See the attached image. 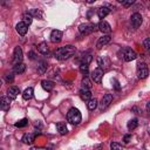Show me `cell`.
<instances>
[{
    "label": "cell",
    "mask_w": 150,
    "mask_h": 150,
    "mask_svg": "<svg viewBox=\"0 0 150 150\" xmlns=\"http://www.w3.org/2000/svg\"><path fill=\"white\" fill-rule=\"evenodd\" d=\"M91 60H93V56L91 55H84V56H82V60H81V63H90L91 62Z\"/></svg>",
    "instance_id": "1f68e13d"
},
{
    "label": "cell",
    "mask_w": 150,
    "mask_h": 150,
    "mask_svg": "<svg viewBox=\"0 0 150 150\" xmlns=\"http://www.w3.org/2000/svg\"><path fill=\"white\" fill-rule=\"evenodd\" d=\"M46 70H47V63H46L45 61H41V62L39 63V66H38V71H39L40 74H43Z\"/></svg>",
    "instance_id": "83f0119b"
},
{
    "label": "cell",
    "mask_w": 150,
    "mask_h": 150,
    "mask_svg": "<svg viewBox=\"0 0 150 150\" xmlns=\"http://www.w3.org/2000/svg\"><path fill=\"white\" fill-rule=\"evenodd\" d=\"M110 40H111V36H110V35H103L102 38L98 39V41H97V43H96V48H97V49H101L103 46L108 45V43L110 42Z\"/></svg>",
    "instance_id": "7c38bea8"
},
{
    "label": "cell",
    "mask_w": 150,
    "mask_h": 150,
    "mask_svg": "<svg viewBox=\"0 0 150 150\" xmlns=\"http://www.w3.org/2000/svg\"><path fill=\"white\" fill-rule=\"evenodd\" d=\"M67 121L71 124H75V125L80 124L82 121V116H81L80 110L76 108H70L67 112Z\"/></svg>",
    "instance_id": "7a4b0ae2"
},
{
    "label": "cell",
    "mask_w": 150,
    "mask_h": 150,
    "mask_svg": "<svg viewBox=\"0 0 150 150\" xmlns=\"http://www.w3.org/2000/svg\"><path fill=\"white\" fill-rule=\"evenodd\" d=\"M149 75V69H148V66L146 63L142 62V63H138L137 64V76L138 79H146Z\"/></svg>",
    "instance_id": "277c9868"
},
{
    "label": "cell",
    "mask_w": 150,
    "mask_h": 150,
    "mask_svg": "<svg viewBox=\"0 0 150 150\" xmlns=\"http://www.w3.org/2000/svg\"><path fill=\"white\" fill-rule=\"evenodd\" d=\"M29 14L33 16V18H38V19H42V12L40 9H36V8H33L29 11Z\"/></svg>",
    "instance_id": "484cf974"
},
{
    "label": "cell",
    "mask_w": 150,
    "mask_h": 150,
    "mask_svg": "<svg viewBox=\"0 0 150 150\" xmlns=\"http://www.w3.org/2000/svg\"><path fill=\"white\" fill-rule=\"evenodd\" d=\"M80 96L83 101H88L89 98H91V91L89 89H81L80 90Z\"/></svg>",
    "instance_id": "d6986e66"
},
{
    "label": "cell",
    "mask_w": 150,
    "mask_h": 150,
    "mask_svg": "<svg viewBox=\"0 0 150 150\" xmlns=\"http://www.w3.org/2000/svg\"><path fill=\"white\" fill-rule=\"evenodd\" d=\"M38 50H39L41 54L46 55V54L48 53V47H47V43H46V42H41V43H39V45H38Z\"/></svg>",
    "instance_id": "cb8c5ba5"
},
{
    "label": "cell",
    "mask_w": 150,
    "mask_h": 150,
    "mask_svg": "<svg viewBox=\"0 0 150 150\" xmlns=\"http://www.w3.org/2000/svg\"><path fill=\"white\" fill-rule=\"evenodd\" d=\"M1 86H2V81L0 80V88H1Z\"/></svg>",
    "instance_id": "60d3db41"
},
{
    "label": "cell",
    "mask_w": 150,
    "mask_h": 150,
    "mask_svg": "<svg viewBox=\"0 0 150 150\" xmlns=\"http://www.w3.org/2000/svg\"><path fill=\"white\" fill-rule=\"evenodd\" d=\"M102 76H103V70H102L100 67L96 68V69L91 73V79H93V81L96 82V83H101V81H102Z\"/></svg>",
    "instance_id": "9c48e42d"
},
{
    "label": "cell",
    "mask_w": 150,
    "mask_h": 150,
    "mask_svg": "<svg viewBox=\"0 0 150 150\" xmlns=\"http://www.w3.org/2000/svg\"><path fill=\"white\" fill-rule=\"evenodd\" d=\"M79 30H80L81 34H83V35H88V34H90V33H93V32L95 30V25L91 23V22L82 23V25H80Z\"/></svg>",
    "instance_id": "5b68a950"
},
{
    "label": "cell",
    "mask_w": 150,
    "mask_h": 150,
    "mask_svg": "<svg viewBox=\"0 0 150 150\" xmlns=\"http://www.w3.org/2000/svg\"><path fill=\"white\" fill-rule=\"evenodd\" d=\"M27 30H28V26L23 22V21H21V22H19L18 25H16V32L20 34V35H26V33H27Z\"/></svg>",
    "instance_id": "9a60e30c"
},
{
    "label": "cell",
    "mask_w": 150,
    "mask_h": 150,
    "mask_svg": "<svg viewBox=\"0 0 150 150\" xmlns=\"http://www.w3.org/2000/svg\"><path fill=\"white\" fill-rule=\"evenodd\" d=\"M56 129H57L60 135H66L68 132V129H67V125H66L64 122H57L56 123Z\"/></svg>",
    "instance_id": "e0dca14e"
},
{
    "label": "cell",
    "mask_w": 150,
    "mask_h": 150,
    "mask_svg": "<svg viewBox=\"0 0 150 150\" xmlns=\"http://www.w3.org/2000/svg\"><path fill=\"white\" fill-rule=\"evenodd\" d=\"M130 138H131V136H130V135H125V136H124V138H123V141H124L125 143H129Z\"/></svg>",
    "instance_id": "74e56055"
},
{
    "label": "cell",
    "mask_w": 150,
    "mask_h": 150,
    "mask_svg": "<svg viewBox=\"0 0 150 150\" xmlns=\"http://www.w3.org/2000/svg\"><path fill=\"white\" fill-rule=\"evenodd\" d=\"M87 107H88L89 110L96 109V107H97V100H96L95 97H94V98H89V100H88V103H87Z\"/></svg>",
    "instance_id": "d4e9b609"
},
{
    "label": "cell",
    "mask_w": 150,
    "mask_h": 150,
    "mask_svg": "<svg viewBox=\"0 0 150 150\" xmlns=\"http://www.w3.org/2000/svg\"><path fill=\"white\" fill-rule=\"evenodd\" d=\"M111 101H112V95H111V94H105V95H103V97H102V100H101V103H100V109H101V110L105 109V108L111 103Z\"/></svg>",
    "instance_id": "ba28073f"
},
{
    "label": "cell",
    "mask_w": 150,
    "mask_h": 150,
    "mask_svg": "<svg viewBox=\"0 0 150 150\" xmlns=\"http://www.w3.org/2000/svg\"><path fill=\"white\" fill-rule=\"evenodd\" d=\"M27 124H28V120H27V118H22V120H20L19 122L15 123V127H18V128H23V127H26Z\"/></svg>",
    "instance_id": "4dcf8cb0"
},
{
    "label": "cell",
    "mask_w": 150,
    "mask_h": 150,
    "mask_svg": "<svg viewBox=\"0 0 150 150\" xmlns=\"http://www.w3.org/2000/svg\"><path fill=\"white\" fill-rule=\"evenodd\" d=\"M109 13H110V9L108 7H104V6L103 7H100L97 9V15H98L100 19H104Z\"/></svg>",
    "instance_id": "ac0fdd59"
},
{
    "label": "cell",
    "mask_w": 150,
    "mask_h": 150,
    "mask_svg": "<svg viewBox=\"0 0 150 150\" xmlns=\"http://www.w3.org/2000/svg\"><path fill=\"white\" fill-rule=\"evenodd\" d=\"M28 56H29L30 60H35V57H36V55H35L34 52H29V53H28Z\"/></svg>",
    "instance_id": "8d00e7d4"
},
{
    "label": "cell",
    "mask_w": 150,
    "mask_h": 150,
    "mask_svg": "<svg viewBox=\"0 0 150 150\" xmlns=\"http://www.w3.org/2000/svg\"><path fill=\"white\" fill-rule=\"evenodd\" d=\"M98 29H100L102 33H104V34H109V33L111 32V27H110V25H109L107 21H103V20L98 23Z\"/></svg>",
    "instance_id": "4fadbf2b"
},
{
    "label": "cell",
    "mask_w": 150,
    "mask_h": 150,
    "mask_svg": "<svg viewBox=\"0 0 150 150\" xmlns=\"http://www.w3.org/2000/svg\"><path fill=\"white\" fill-rule=\"evenodd\" d=\"M143 46H144L145 49H149V47H150V39H149V38H146V39L143 41Z\"/></svg>",
    "instance_id": "d590c367"
},
{
    "label": "cell",
    "mask_w": 150,
    "mask_h": 150,
    "mask_svg": "<svg viewBox=\"0 0 150 150\" xmlns=\"http://www.w3.org/2000/svg\"><path fill=\"white\" fill-rule=\"evenodd\" d=\"M121 54H122V57H123V60H124V61H127V62H129V61H132V60H135V59L137 57V54H136V52H135L134 49L129 48V47H125V48H123V49L121 50Z\"/></svg>",
    "instance_id": "3957f363"
},
{
    "label": "cell",
    "mask_w": 150,
    "mask_h": 150,
    "mask_svg": "<svg viewBox=\"0 0 150 150\" xmlns=\"http://www.w3.org/2000/svg\"><path fill=\"white\" fill-rule=\"evenodd\" d=\"M9 105H11V98L8 96L0 97V110H4V111L8 110Z\"/></svg>",
    "instance_id": "30bf717a"
},
{
    "label": "cell",
    "mask_w": 150,
    "mask_h": 150,
    "mask_svg": "<svg viewBox=\"0 0 150 150\" xmlns=\"http://www.w3.org/2000/svg\"><path fill=\"white\" fill-rule=\"evenodd\" d=\"M81 84H82V88L83 89H90L91 87H93V84H91V81L87 77V76H84L83 79H82V81H81Z\"/></svg>",
    "instance_id": "603a6c76"
},
{
    "label": "cell",
    "mask_w": 150,
    "mask_h": 150,
    "mask_svg": "<svg viewBox=\"0 0 150 150\" xmlns=\"http://www.w3.org/2000/svg\"><path fill=\"white\" fill-rule=\"evenodd\" d=\"M74 54H75V47L71 45H67V46L57 48L54 53V56L57 60H67L70 56H73Z\"/></svg>",
    "instance_id": "6da1fadb"
},
{
    "label": "cell",
    "mask_w": 150,
    "mask_h": 150,
    "mask_svg": "<svg viewBox=\"0 0 150 150\" xmlns=\"http://www.w3.org/2000/svg\"><path fill=\"white\" fill-rule=\"evenodd\" d=\"M80 71L86 76V75H88V73H89V68H88V64L87 63H81V66H80Z\"/></svg>",
    "instance_id": "f546056e"
},
{
    "label": "cell",
    "mask_w": 150,
    "mask_h": 150,
    "mask_svg": "<svg viewBox=\"0 0 150 150\" xmlns=\"http://www.w3.org/2000/svg\"><path fill=\"white\" fill-rule=\"evenodd\" d=\"M20 94V89L18 88V87H9L8 88V90H7V96L9 97V98H12V100H14V98H16V96Z\"/></svg>",
    "instance_id": "5bb4252c"
},
{
    "label": "cell",
    "mask_w": 150,
    "mask_h": 150,
    "mask_svg": "<svg viewBox=\"0 0 150 150\" xmlns=\"http://www.w3.org/2000/svg\"><path fill=\"white\" fill-rule=\"evenodd\" d=\"M25 70H26V64H25V63L20 62V63L14 64V73H16V74H22Z\"/></svg>",
    "instance_id": "44dd1931"
},
{
    "label": "cell",
    "mask_w": 150,
    "mask_h": 150,
    "mask_svg": "<svg viewBox=\"0 0 150 150\" xmlns=\"http://www.w3.org/2000/svg\"><path fill=\"white\" fill-rule=\"evenodd\" d=\"M61 40H62V32L59 29H54L50 33V41L56 43V42H60Z\"/></svg>",
    "instance_id": "8fae6325"
},
{
    "label": "cell",
    "mask_w": 150,
    "mask_h": 150,
    "mask_svg": "<svg viewBox=\"0 0 150 150\" xmlns=\"http://www.w3.org/2000/svg\"><path fill=\"white\" fill-rule=\"evenodd\" d=\"M130 20H131V25H132L134 28H138L143 22V18H142V15L139 13H134L131 15Z\"/></svg>",
    "instance_id": "8992f818"
},
{
    "label": "cell",
    "mask_w": 150,
    "mask_h": 150,
    "mask_svg": "<svg viewBox=\"0 0 150 150\" xmlns=\"http://www.w3.org/2000/svg\"><path fill=\"white\" fill-rule=\"evenodd\" d=\"M110 148L114 150V149H122V144H120V143H117V142H112L111 144H110Z\"/></svg>",
    "instance_id": "d6a6232c"
},
{
    "label": "cell",
    "mask_w": 150,
    "mask_h": 150,
    "mask_svg": "<svg viewBox=\"0 0 150 150\" xmlns=\"http://www.w3.org/2000/svg\"><path fill=\"white\" fill-rule=\"evenodd\" d=\"M41 86L47 91H52L54 89V82L50 81V80H42L41 81Z\"/></svg>",
    "instance_id": "2e32d148"
},
{
    "label": "cell",
    "mask_w": 150,
    "mask_h": 150,
    "mask_svg": "<svg viewBox=\"0 0 150 150\" xmlns=\"http://www.w3.org/2000/svg\"><path fill=\"white\" fill-rule=\"evenodd\" d=\"M33 93H34V90H33L32 87L26 88L25 91L22 93V97H23V100H30V98L33 97Z\"/></svg>",
    "instance_id": "7402d4cb"
},
{
    "label": "cell",
    "mask_w": 150,
    "mask_h": 150,
    "mask_svg": "<svg viewBox=\"0 0 150 150\" xmlns=\"http://www.w3.org/2000/svg\"><path fill=\"white\" fill-rule=\"evenodd\" d=\"M22 19H23L22 21H23L27 26H28V25H30V23H32V21H33V16H32L29 13H25V14H23V16H22Z\"/></svg>",
    "instance_id": "4316f807"
},
{
    "label": "cell",
    "mask_w": 150,
    "mask_h": 150,
    "mask_svg": "<svg viewBox=\"0 0 150 150\" xmlns=\"http://www.w3.org/2000/svg\"><path fill=\"white\" fill-rule=\"evenodd\" d=\"M95 1H96V0H87L88 4H93V2H95Z\"/></svg>",
    "instance_id": "ab89813d"
},
{
    "label": "cell",
    "mask_w": 150,
    "mask_h": 150,
    "mask_svg": "<svg viewBox=\"0 0 150 150\" xmlns=\"http://www.w3.org/2000/svg\"><path fill=\"white\" fill-rule=\"evenodd\" d=\"M117 1H118V2H123V0H117Z\"/></svg>",
    "instance_id": "b9f144b4"
},
{
    "label": "cell",
    "mask_w": 150,
    "mask_h": 150,
    "mask_svg": "<svg viewBox=\"0 0 150 150\" xmlns=\"http://www.w3.org/2000/svg\"><path fill=\"white\" fill-rule=\"evenodd\" d=\"M23 59V54H22V49L21 47H15L14 48V54H13V63L16 64V63H20Z\"/></svg>",
    "instance_id": "52a82bcc"
},
{
    "label": "cell",
    "mask_w": 150,
    "mask_h": 150,
    "mask_svg": "<svg viewBox=\"0 0 150 150\" xmlns=\"http://www.w3.org/2000/svg\"><path fill=\"white\" fill-rule=\"evenodd\" d=\"M34 139H35V135L34 134H25L23 135V137H22V142L25 143V144H32L33 142H34Z\"/></svg>",
    "instance_id": "ffe728a7"
},
{
    "label": "cell",
    "mask_w": 150,
    "mask_h": 150,
    "mask_svg": "<svg viewBox=\"0 0 150 150\" xmlns=\"http://www.w3.org/2000/svg\"><path fill=\"white\" fill-rule=\"evenodd\" d=\"M115 88L116 89H120V86H118V82L117 81H115Z\"/></svg>",
    "instance_id": "f35d334b"
},
{
    "label": "cell",
    "mask_w": 150,
    "mask_h": 150,
    "mask_svg": "<svg viewBox=\"0 0 150 150\" xmlns=\"http://www.w3.org/2000/svg\"><path fill=\"white\" fill-rule=\"evenodd\" d=\"M134 2H135V0H123V6H124V7H129V6H131Z\"/></svg>",
    "instance_id": "e575fe53"
},
{
    "label": "cell",
    "mask_w": 150,
    "mask_h": 150,
    "mask_svg": "<svg viewBox=\"0 0 150 150\" xmlns=\"http://www.w3.org/2000/svg\"><path fill=\"white\" fill-rule=\"evenodd\" d=\"M137 125H138V122H137L136 118H132L128 122V129L129 130H134L135 128H137Z\"/></svg>",
    "instance_id": "f1b7e54d"
},
{
    "label": "cell",
    "mask_w": 150,
    "mask_h": 150,
    "mask_svg": "<svg viewBox=\"0 0 150 150\" xmlns=\"http://www.w3.org/2000/svg\"><path fill=\"white\" fill-rule=\"evenodd\" d=\"M6 81H7L8 83H12V82L14 81V75H13L12 73L7 74V75H6Z\"/></svg>",
    "instance_id": "836d02e7"
}]
</instances>
